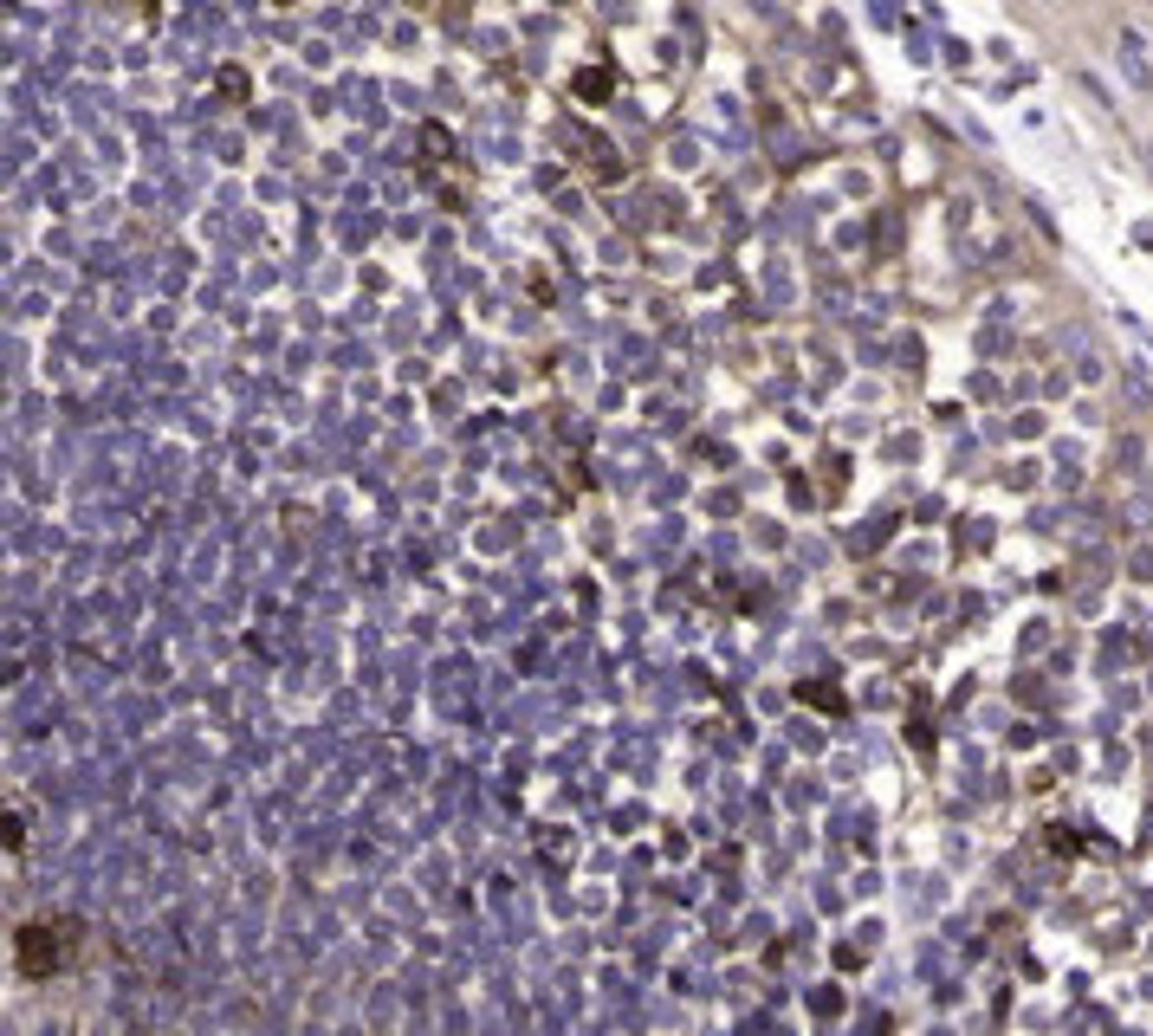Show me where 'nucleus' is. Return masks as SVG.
<instances>
[{
  "mask_svg": "<svg viewBox=\"0 0 1153 1036\" xmlns=\"http://www.w3.org/2000/svg\"><path fill=\"white\" fill-rule=\"evenodd\" d=\"M1122 72L1134 78V85H1147V65H1140V46H1134V39H1127V46H1122Z\"/></svg>",
  "mask_w": 1153,
  "mask_h": 1036,
  "instance_id": "obj_1",
  "label": "nucleus"
},
{
  "mask_svg": "<svg viewBox=\"0 0 1153 1036\" xmlns=\"http://www.w3.org/2000/svg\"><path fill=\"white\" fill-rule=\"evenodd\" d=\"M1044 7H1050V0H1044Z\"/></svg>",
  "mask_w": 1153,
  "mask_h": 1036,
  "instance_id": "obj_2",
  "label": "nucleus"
}]
</instances>
